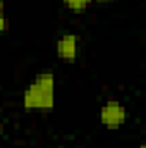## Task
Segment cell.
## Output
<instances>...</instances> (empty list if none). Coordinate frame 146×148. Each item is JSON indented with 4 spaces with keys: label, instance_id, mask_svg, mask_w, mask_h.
<instances>
[{
    "label": "cell",
    "instance_id": "cell-2",
    "mask_svg": "<svg viewBox=\"0 0 146 148\" xmlns=\"http://www.w3.org/2000/svg\"><path fill=\"white\" fill-rule=\"evenodd\" d=\"M127 119V110L124 105L117 103V102H108L102 107L100 110V121L103 126L107 127H119L126 122Z\"/></svg>",
    "mask_w": 146,
    "mask_h": 148
},
{
    "label": "cell",
    "instance_id": "cell-6",
    "mask_svg": "<svg viewBox=\"0 0 146 148\" xmlns=\"http://www.w3.org/2000/svg\"><path fill=\"white\" fill-rule=\"evenodd\" d=\"M3 7H5V3H3V0H0V14H3Z\"/></svg>",
    "mask_w": 146,
    "mask_h": 148
},
{
    "label": "cell",
    "instance_id": "cell-5",
    "mask_svg": "<svg viewBox=\"0 0 146 148\" xmlns=\"http://www.w3.org/2000/svg\"><path fill=\"white\" fill-rule=\"evenodd\" d=\"M5 28H7V21H5V16H3V14H0V33H2Z\"/></svg>",
    "mask_w": 146,
    "mask_h": 148
},
{
    "label": "cell",
    "instance_id": "cell-4",
    "mask_svg": "<svg viewBox=\"0 0 146 148\" xmlns=\"http://www.w3.org/2000/svg\"><path fill=\"white\" fill-rule=\"evenodd\" d=\"M64 3L74 12H83L91 5V0H64Z\"/></svg>",
    "mask_w": 146,
    "mask_h": 148
},
{
    "label": "cell",
    "instance_id": "cell-1",
    "mask_svg": "<svg viewBox=\"0 0 146 148\" xmlns=\"http://www.w3.org/2000/svg\"><path fill=\"white\" fill-rule=\"evenodd\" d=\"M55 100V77L52 71H45L24 90L23 107L26 110H50Z\"/></svg>",
    "mask_w": 146,
    "mask_h": 148
},
{
    "label": "cell",
    "instance_id": "cell-7",
    "mask_svg": "<svg viewBox=\"0 0 146 148\" xmlns=\"http://www.w3.org/2000/svg\"><path fill=\"white\" fill-rule=\"evenodd\" d=\"M98 2H107V0H98Z\"/></svg>",
    "mask_w": 146,
    "mask_h": 148
},
{
    "label": "cell",
    "instance_id": "cell-9",
    "mask_svg": "<svg viewBox=\"0 0 146 148\" xmlns=\"http://www.w3.org/2000/svg\"><path fill=\"white\" fill-rule=\"evenodd\" d=\"M0 133H2V126H0Z\"/></svg>",
    "mask_w": 146,
    "mask_h": 148
},
{
    "label": "cell",
    "instance_id": "cell-8",
    "mask_svg": "<svg viewBox=\"0 0 146 148\" xmlns=\"http://www.w3.org/2000/svg\"><path fill=\"white\" fill-rule=\"evenodd\" d=\"M139 148H145V145H141V147H139Z\"/></svg>",
    "mask_w": 146,
    "mask_h": 148
},
{
    "label": "cell",
    "instance_id": "cell-3",
    "mask_svg": "<svg viewBox=\"0 0 146 148\" xmlns=\"http://www.w3.org/2000/svg\"><path fill=\"white\" fill-rule=\"evenodd\" d=\"M77 45H79V40L76 35L69 33V35H64L57 40V57L65 60V62H74L76 57H77Z\"/></svg>",
    "mask_w": 146,
    "mask_h": 148
}]
</instances>
